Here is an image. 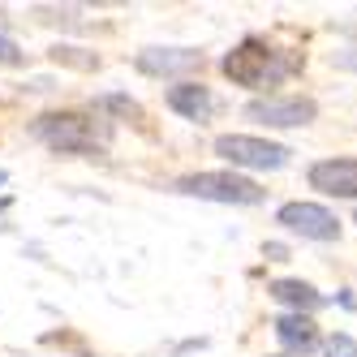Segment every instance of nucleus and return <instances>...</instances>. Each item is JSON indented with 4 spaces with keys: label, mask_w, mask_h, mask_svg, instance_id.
<instances>
[{
    "label": "nucleus",
    "mask_w": 357,
    "mask_h": 357,
    "mask_svg": "<svg viewBox=\"0 0 357 357\" xmlns=\"http://www.w3.org/2000/svg\"><path fill=\"white\" fill-rule=\"evenodd\" d=\"M31 134L61 155H99L108 146V125H95L86 112H43Z\"/></svg>",
    "instance_id": "f257e3e1"
},
{
    "label": "nucleus",
    "mask_w": 357,
    "mask_h": 357,
    "mask_svg": "<svg viewBox=\"0 0 357 357\" xmlns=\"http://www.w3.org/2000/svg\"><path fill=\"white\" fill-rule=\"evenodd\" d=\"M301 61H284V52H275V47L267 43V39H241L233 52H228L224 61H220V69L233 78L237 86H275L280 78H289V73L297 69Z\"/></svg>",
    "instance_id": "f03ea898"
},
{
    "label": "nucleus",
    "mask_w": 357,
    "mask_h": 357,
    "mask_svg": "<svg viewBox=\"0 0 357 357\" xmlns=\"http://www.w3.org/2000/svg\"><path fill=\"white\" fill-rule=\"evenodd\" d=\"M176 194L207 198V202H233V207H254L263 202V190L241 172H190L176 181Z\"/></svg>",
    "instance_id": "7ed1b4c3"
},
{
    "label": "nucleus",
    "mask_w": 357,
    "mask_h": 357,
    "mask_svg": "<svg viewBox=\"0 0 357 357\" xmlns=\"http://www.w3.org/2000/svg\"><path fill=\"white\" fill-rule=\"evenodd\" d=\"M215 155L228 160L233 168H284L293 151L284 142L254 138V134H220L215 138Z\"/></svg>",
    "instance_id": "20e7f679"
},
{
    "label": "nucleus",
    "mask_w": 357,
    "mask_h": 357,
    "mask_svg": "<svg viewBox=\"0 0 357 357\" xmlns=\"http://www.w3.org/2000/svg\"><path fill=\"white\" fill-rule=\"evenodd\" d=\"M275 224L305 237V241H336L340 237V220L327 207H319V202H284L275 211Z\"/></svg>",
    "instance_id": "39448f33"
},
{
    "label": "nucleus",
    "mask_w": 357,
    "mask_h": 357,
    "mask_svg": "<svg viewBox=\"0 0 357 357\" xmlns=\"http://www.w3.org/2000/svg\"><path fill=\"white\" fill-rule=\"evenodd\" d=\"M245 116L259 121V125H271V130H297V125H310L319 116V104L305 95H289V99H254L245 104Z\"/></svg>",
    "instance_id": "423d86ee"
},
{
    "label": "nucleus",
    "mask_w": 357,
    "mask_h": 357,
    "mask_svg": "<svg viewBox=\"0 0 357 357\" xmlns=\"http://www.w3.org/2000/svg\"><path fill=\"white\" fill-rule=\"evenodd\" d=\"M134 65L142 73H151V78H176V73L198 69L202 52H194V47H142L134 56Z\"/></svg>",
    "instance_id": "0eeeda50"
},
{
    "label": "nucleus",
    "mask_w": 357,
    "mask_h": 357,
    "mask_svg": "<svg viewBox=\"0 0 357 357\" xmlns=\"http://www.w3.org/2000/svg\"><path fill=\"white\" fill-rule=\"evenodd\" d=\"M310 190L327 198H357V160H319L310 164Z\"/></svg>",
    "instance_id": "6e6552de"
},
{
    "label": "nucleus",
    "mask_w": 357,
    "mask_h": 357,
    "mask_svg": "<svg viewBox=\"0 0 357 357\" xmlns=\"http://www.w3.org/2000/svg\"><path fill=\"white\" fill-rule=\"evenodd\" d=\"M168 108L176 112V116H185V121H211V112H215V99H211V91L207 86H198V82H176L172 91H168Z\"/></svg>",
    "instance_id": "1a4fd4ad"
},
{
    "label": "nucleus",
    "mask_w": 357,
    "mask_h": 357,
    "mask_svg": "<svg viewBox=\"0 0 357 357\" xmlns=\"http://www.w3.org/2000/svg\"><path fill=\"white\" fill-rule=\"evenodd\" d=\"M271 327H275V340L284 344L289 353H297V357L314 353V344H319V327H314L310 314H280Z\"/></svg>",
    "instance_id": "9d476101"
},
{
    "label": "nucleus",
    "mask_w": 357,
    "mask_h": 357,
    "mask_svg": "<svg viewBox=\"0 0 357 357\" xmlns=\"http://www.w3.org/2000/svg\"><path fill=\"white\" fill-rule=\"evenodd\" d=\"M267 293H271L280 305H293V314H310V310H319V305L327 301L314 284H305V280H271Z\"/></svg>",
    "instance_id": "9b49d317"
},
{
    "label": "nucleus",
    "mask_w": 357,
    "mask_h": 357,
    "mask_svg": "<svg viewBox=\"0 0 357 357\" xmlns=\"http://www.w3.org/2000/svg\"><path fill=\"white\" fill-rule=\"evenodd\" d=\"M52 61L56 65H73V69H86V73L99 69V56L95 52H82V47H61V43L52 47Z\"/></svg>",
    "instance_id": "f8f14e48"
},
{
    "label": "nucleus",
    "mask_w": 357,
    "mask_h": 357,
    "mask_svg": "<svg viewBox=\"0 0 357 357\" xmlns=\"http://www.w3.org/2000/svg\"><path fill=\"white\" fill-rule=\"evenodd\" d=\"M95 108H99V112H116V116H142V108L134 104L130 95H99Z\"/></svg>",
    "instance_id": "ddd939ff"
},
{
    "label": "nucleus",
    "mask_w": 357,
    "mask_h": 357,
    "mask_svg": "<svg viewBox=\"0 0 357 357\" xmlns=\"http://www.w3.org/2000/svg\"><path fill=\"white\" fill-rule=\"evenodd\" d=\"M327 357H357V340L344 336V331H336V336H331V344H327Z\"/></svg>",
    "instance_id": "4468645a"
},
{
    "label": "nucleus",
    "mask_w": 357,
    "mask_h": 357,
    "mask_svg": "<svg viewBox=\"0 0 357 357\" xmlns=\"http://www.w3.org/2000/svg\"><path fill=\"white\" fill-rule=\"evenodd\" d=\"M26 56H22V47L9 39V35H0V65H22Z\"/></svg>",
    "instance_id": "2eb2a0df"
},
{
    "label": "nucleus",
    "mask_w": 357,
    "mask_h": 357,
    "mask_svg": "<svg viewBox=\"0 0 357 357\" xmlns=\"http://www.w3.org/2000/svg\"><path fill=\"white\" fill-rule=\"evenodd\" d=\"M331 61H336L340 69H349V73H357V47H344V52H336Z\"/></svg>",
    "instance_id": "dca6fc26"
},
{
    "label": "nucleus",
    "mask_w": 357,
    "mask_h": 357,
    "mask_svg": "<svg viewBox=\"0 0 357 357\" xmlns=\"http://www.w3.org/2000/svg\"><path fill=\"white\" fill-rule=\"evenodd\" d=\"M9 211V198H0V215H5Z\"/></svg>",
    "instance_id": "f3484780"
},
{
    "label": "nucleus",
    "mask_w": 357,
    "mask_h": 357,
    "mask_svg": "<svg viewBox=\"0 0 357 357\" xmlns=\"http://www.w3.org/2000/svg\"><path fill=\"white\" fill-rule=\"evenodd\" d=\"M0 185H5V172H0Z\"/></svg>",
    "instance_id": "a211bd4d"
}]
</instances>
